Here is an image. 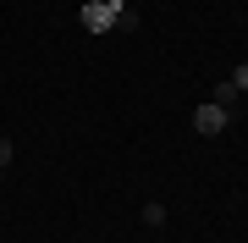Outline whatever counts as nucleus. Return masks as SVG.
<instances>
[{
    "label": "nucleus",
    "instance_id": "nucleus-2",
    "mask_svg": "<svg viewBox=\"0 0 248 243\" xmlns=\"http://www.w3.org/2000/svg\"><path fill=\"white\" fill-rule=\"evenodd\" d=\"M226 122H232V116H226V105H215V99H204V105L193 111V133H204V138H221V133H226Z\"/></svg>",
    "mask_w": 248,
    "mask_h": 243
},
{
    "label": "nucleus",
    "instance_id": "nucleus-7",
    "mask_svg": "<svg viewBox=\"0 0 248 243\" xmlns=\"http://www.w3.org/2000/svg\"><path fill=\"white\" fill-rule=\"evenodd\" d=\"M0 177H6V166H0Z\"/></svg>",
    "mask_w": 248,
    "mask_h": 243
},
{
    "label": "nucleus",
    "instance_id": "nucleus-5",
    "mask_svg": "<svg viewBox=\"0 0 248 243\" xmlns=\"http://www.w3.org/2000/svg\"><path fill=\"white\" fill-rule=\"evenodd\" d=\"M232 83H237V89H243V94H248V61H243V66H237V72H232Z\"/></svg>",
    "mask_w": 248,
    "mask_h": 243
},
{
    "label": "nucleus",
    "instance_id": "nucleus-1",
    "mask_svg": "<svg viewBox=\"0 0 248 243\" xmlns=\"http://www.w3.org/2000/svg\"><path fill=\"white\" fill-rule=\"evenodd\" d=\"M83 28H89V33L133 28V11H127V0H89V6H83Z\"/></svg>",
    "mask_w": 248,
    "mask_h": 243
},
{
    "label": "nucleus",
    "instance_id": "nucleus-4",
    "mask_svg": "<svg viewBox=\"0 0 248 243\" xmlns=\"http://www.w3.org/2000/svg\"><path fill=\"white\" fill-rule=\"evenodd\" d=\"M143 227H166V205H160V199L143 205Z\"/></svg>",
    "mask_w": 248,
    "mask_h": 243
},
{
    "label": "nucleus",
    "instance_id": "nucleus-3",
    "mask_svg": "<svg viewBox=\"0 0 248 243\" xmlns=\"http://www.w3.org/2000/svg\"><path fill=\"white\" fill-rule=\"evenodd\" d=\"M237 99H243V89H237V83H232V78H221V83H215V105H237Z\"/></svg>",
    "mask_w": 248,
    "mask_h": 243
},
{
    "label": "nucleus",
    "instance_id": "nucleus-6",
    "mask_svg": "<svg viewBox=\"0 0 248 243\" xmlns=\"http://www.w3.org/2000/svg\"><path fill=\"white\" fill-rule=\"evenodd\" d=\"M0 166H11V138L0 133Z\"/></svg>",
    "mask_w": 248,
    "mask_h": 243
}]
</instances>
